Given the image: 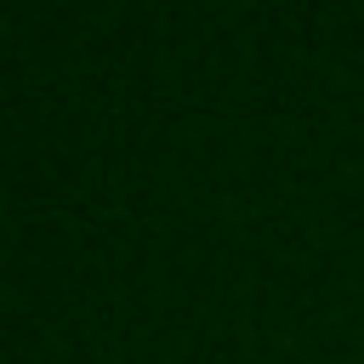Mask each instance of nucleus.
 I'll list each match as a JSON object with an SVG mask.
<instances>
[]
</instances>
